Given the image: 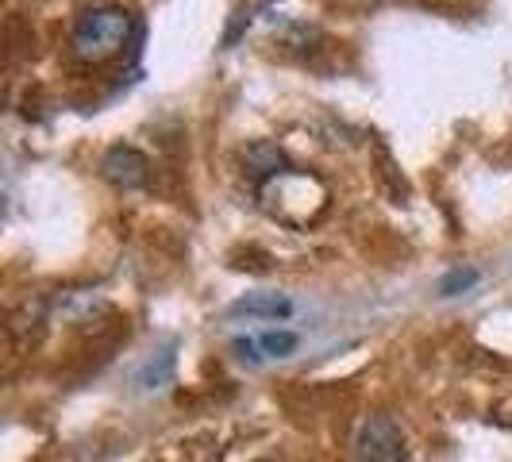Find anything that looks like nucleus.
I'll return each instance as SVG.
<instances>
[{"instance_id": "f257e3e1", "label": "nucleus", "mask_w": 512, "mask_h": 462, "mask_svg": "<svg viewBox=\"0 0 512 462\" xmlns=\"http://www.w3.org/2000/svg\"><path fill=\"white\" fill-rule=\"evenodd\" d=\"M135 35V16L120 4H97L77 16L70 47L81 62H108L124 51Z\"/></svg>"}, {"instance_id": "f03ea898", "label": "nucleus", "mask_w": 512, "mask_h": 462, "mask_svg": "<svg viewBox=\"0 0 512 462\" xmlns=\"http://www.w3.org/2000/svg\"><path fill=\"white\" fill-rule=\"evenodd\" d=\"M355 447L362 462H405V436L389 416H370L359 428Z\"/></svg>"}, {"instance_id": "7ed1b4c3", "label": "nucleus", "mask_w": 512, "mask_h": 462, "mask_svg": "<svg viewBox=\"0 0 512 462\" xmlns=\"http://www.w3.org/2000/svg\"><path fill=\"white\" fill-rule=\"evenodd\" d=\"M101 174L112 185H120V189H135V185H143L147 174H151V162L143 158V154L135 151V147H112V151L101 158Z\"/></svg>"}, {"instance_id": "20e7f679", "label": "nucleus", "mask_w": 512, "mask_h": 462, "mask_svg": "<svg viewBox=\"0 0 512 462\" xmlns=\"http://www.w3.org/2000/svg\"><path fill=\"white\" fill-rule=\"evenodd\" d=\"M235 312H247V316H270V320H278V316H289V312H293V301H289V297H282V293H251V297L235 301Z\"/></svg>"}, {"instance_id": "39448f33", "label": "nucleus", "mask_w": 512, "mask_h": 462, "mask_svg": "<svg viewBox=\"0 0 512 462\" xmlns=\"http://www.w3.org/2000/svg\"><path fill=\"white\" fill-rule=\"evenodd\" d=\"M255 343H258V355H262V359H289V355L301 347V335L285 332V328L278 332V328H274V332H258Z\"/></svg>"}, {"instance_id": "423d86ee", "label": "nucleus", "mask_w": 512, "mask_h": 462, "mask_svg": "<svg viewBox=\"0 0 512 462\" xmlns=\"http://www.w3.org/2000/svg\"><path fill=\"white\" fill-rule=\"evenodd\" d=\"M474 282H478V270H455V274H447V278L439 282V293H443V297H455V293L470 289Z\"/></svg>"}, {"instance_id": "0eeeda50", "label": "nucleus", "mask_w": 512, "mask_h": 462, "mask_svg": "<svg viewBox=\"0 0 512 462\" xmlns=\"http://www.w3.org/2000/svg\"><path fill=\"white\" fill-rule=\"evenodd\" d=\"M258 462H266V459H258Z\"/></svg>"}]
</instances>
